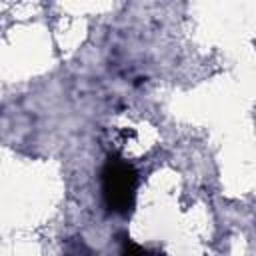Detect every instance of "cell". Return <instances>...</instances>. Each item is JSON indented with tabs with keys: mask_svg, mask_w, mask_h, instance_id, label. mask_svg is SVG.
<instances>
[{
	"mask_svg": "<svg viewBox=\"0 0 256 256\" xmlns=\"http://www.w3.org/2000/svg\"><path fill=\"white\" fill-rule=\"evenodd\" d=\"M102 182V198L110 212L114 214H130L136 202L138 174L132 164L122 160L120 156H108L100 174Z\"/></svg>",
	"mask_w": 256,
	"mask_h": 256,
	"instance_id": "1",
	"label": "cell"
}]
</instances>
